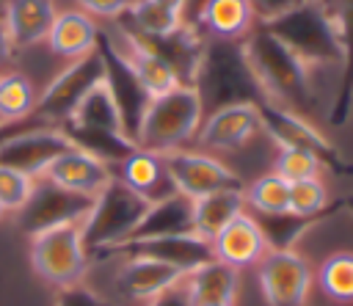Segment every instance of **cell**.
<instances>
[{"mask_svg":"<svg viewBox=\"0 0 353 306\" xmlns=\"http://www.w3.org/2000/svg\"><path fill=\"white\" fill-rule=\"evenodd\" d=\"M243 50L268 102L295 110L301 116H309L317 108L312 69L298 55H292L276 36L256 25L243 39Z\"/></svg>","mask_w":353,"mask_h":306,"instance_id":"obj_1","label":"cell"},{"mask_svg":"<svg viewBox=\"0 0 353 306\" xmlns=\"http://www.w3.org/2000/svg\"><path fill=\"white\" fill-rule=\"evenodd\" d=\"M190 85L199 94L204 116L232 105H259L265 99L248 66L243 41H232V39L207 36Z\"/></svg>","mask_w":353,"mask_h":306,"instance_id":"obj_2","label":"cell"},{"mask_svg":"<svg viewBox=\"0 0 353 306\" xmlns=\"http://www.w3.org/2000/svg\"><path fill=\"white\" fill-rule=\"evenodd\" d=\"M259 28L276 36L309 69H342L345 52L331 0H303Z\"/></svg>","mask_w":353,"mask_h":306,"instance_id":"obj_3","label":"cell"},{"mask_svg":"<svg viewBox=\"0 0 353 306\" xmlns=\"http://www.w3.org/2000/svg\"><path fill=\"white\" fill-rule=\"evenodd\" d=\"M201 119H204V110H201L196 88L176 85L168 94L152 96L141 119L135 146L143 152H154V154L185 149V143L196 138Z\"/></svg>","mask_w":353,"mask_h":306,"instance_id":"obj_4","label":"cell"},{"mask_svg":"<svg viewBox=\"0 0 353 306\" xmlns=\"http://www.w3.org/2000/svg\"><path fill=\"white\" fill-rule=\"evenodd\" d=\"M149 204L152 201H146L143 196H138L135 190H130L124 182L113 176L94 196L91 210L80 223V234L88 256H105L108 251L121 245L135 232Z\"/></svg>","mask_w":353,"mask_h":306,"instance_id":"obj_5","label":"cell"},{"mask_svg":"<svg viewBox=\"0 0 353 306\" xmlns=\"http://www.w3.org/2000/svg\"><path fill=\"white\" fill-rule=\"evenodd\" d=\"M256 113H259V124H262V132L279 146V149H301V152H309L317 157V163L336 174V176H350L353 174V163L339 152V146L317 127L312 124L306 116L295 113V110H287L281 105H273L268 99H262L256 105Z\"/></svg>","mask_w":353,"mask_h":306,"instance_id":"obj_6","label":"cell"},{"mask_svg":"<svg viewBox=\"0 0 353 306\" xmlns=\"http://www.w3.org/2000/svg\"><path fill=\"white\" fill-rule=\"evenodd\" d=\"M28 240H30L28 259H30L33 273L41 281H47L58 289V287L77 284V281L85 278L91 256L83 245L80 223L55 226V229L30 234Z\"/></svg>","mask_w":353,"mask_h":306,"instance_id":"obj_7","label":"cell"},{"mask_svg":"<svg viewBox=\"0 0 353 306\" xmlns=\"http://www.w3.org/2000/svg\"><path fill=\"white\" fill-rule=\"evenodd\" d=\"M105 69H102V55L99 50L69 61L47 85L44 91L36 96L30 121L36 124H50V127H61L69 121V116L74 113L77 102L102 80Z\"/></svg>","mask_w":353,"mask_h":306,"instance_id":"obj_8","label":"cell"},{"mask_svg":"<svg viewBox=\"0 0 353 306\" xmlns=\"http://www.w3.org/2000/svg\"><path fill=\"white\" fill-rule=\"evenodd\" d=\"M91 201L94 198L80 196V193H72L66 187H58L50 179L36 176L33 179L30 198L17 212V223H19V229L28 237L30 234H39V232H47V229H55V226L83 223V218L91 210Z\"/></svg>","mask_w":353,"mask_h":306,"instance_id":"obj_9","label":"cell"},{"mask_svg":"<svg viewBox=\"0 0 353 306\" xmlns=\"http://www.w3.org/2000/svg\"><path fill=\"white\" fill-rule=\"evenodd\" d=\"M97 50L102 55V69H105V85L119 108V116H121V127H124V135L135 143V135H138V127H141V119L152 102L149 91L141 85V80L135 77L132 66L127 63V58L121 55V50L116 47V41L99 30V41H97Z\"/></svg>","mask_w":353,"mask_h":306,"instance_id":"obj_10","label":"cell"},{"mask_svg":"<svg viewBox=\"0 0 353 306\" xmlns=\"http://www.w3.org/2000/svg\"><path fill=\"white\" fill-rule=\"evenodd\" d=\"M74 149L69 135L61 127L28 121L11 138L0 143V165H11L30 176H39L58 154Z\"/></svg>","mask_w":353,"mask_h":306,"instance_id":"obj_11","label":"cell"},{"mask_svg":"<svg viewBox=\"0 0 353 306\" xmlns=\"http://www.w3.org/2000/svg\"><path fill=\"white\" fill-rule=\"evenodd\" d=\"M163 163L168 168L174 190L193 198V201L207 196V193H215V190L243 187V179L229 165H223L218 157L204 154V152L176 149V152L163 154Z\"/></svg>","mask_w":353,"mask_h":306,"instance_id":"obj_12","label":"cell"},{"mask_svg":"<svg viewBox=\"0 0 353 306\" xmlns=\"http://www.w3.org/2000/svg\"><path fill=\"white\" fill-rule=\"evenodd\" d=\"M259 292L268 306H303L312 289L309 262L292 251H268L259 262Z\"/></svg>","mask_w":353,"mask_h":306,"instance_id":"obj_13","label":"cell"},{"mask_svg":"<svg viewBox=\"0 0 353 306\" xmlns=\"http://www.w3.org/2000/svg\"><path fill=\"white\" fill-rule=\"evenodd\" d=\"M105 256H143V259L171 265L176 270H182L185 276L215 259L212 243L207 237L196 234V232L168 234V237H149V240H127V243L116 245L113 251H108Z\"/></svg>","mask_w":353,"mask_h":306,"instance_id":"obj_14","label":"cell"},{"mask_svg":"<svg viewBox=\"0 0 353 306\" xmlns=\"http://www.w3.org/2000/svg\"><path fill=\"white\" fill-rule=\"evenodd\" d=\"M262 132L256 105H232L215 113H207L196 132V146L210 152H234L251 143V138Z\"/></svg>","mask_w":353,"mask_h":306,"instance_id":"obj_15","label":"cell"},{"mask_svg":"<svg viewBox=\"0 0 353 306\" xmlns=\"http://www.w3.org/2000/svg\"><path fill=\"white\" fill-rule=\"evenodd\" d=\"M39 176L55 182L58 187H66L72 193H80V196L94 198L113 179V168L108 163L97 160L94 154H88V152H83V149L74 146V149L58 154Z\"/></svg>","mask_w":353,"mask_h":306,"instance_id":"obj_16","label":"cell"},{"mask_svg":"<svg viewBox=\"0 0 353 306\" xmlns=\"http://www.w3.org/2000/svg\"><path fill=\"white\" fill-rule=\"evenodd\" d=\"M0 3H3L6 30L17 52L44 44L52 19L58 14L55 0H0Z\"/></svg>","mask_w":353,"mask_h":306,"instance_id":"obj_17","label":"cell"},{"mask_svg":"<svg viewBox=\"0 0 353 306\" xmlns=\"http://www.w3.org/2000/svg\"><path fill=\"white\" fill-rule=\"evenodd\" d=\"M182 278H185V273L171 265L143 259V256H121V267L116 273V287L124 298L146 303L154 295L176 287Z\"/></svg>","mask_w":353,"mask_h":306,"instance_id":"obj_18","label":"cell"},{"mask_svg":"<svg viewBox=\"0 0 353 306\" xmlns=\"http://www.w3.org/2000/svg\"><path fill=\"white\" fill-rule=\"evenodd\" d=\"M99 41V25L94 17H88L80 8H58L52 28L44 39L47 50L63 61H77L97 50Z\"/></svg>","mask_w":353,"mask_h":306,"instance_id":"obj_19","label":"cell"},{"mask_svg":"<svg viewBox=\"0 0 353 306\" xmlns=\"http://www.w3.org/2000/svg\"><path fill=\"white\" fill-rule=\"evenodd\" d=\"M210 243H212L215 259H221V262H226V265H232L237 270L240 267H248V265H256L268 254L265 234H262L256 218H251L248 212H240Z\"/></svg>","mask_w":353,"mask_h":306,"instance_id":"obj_20","label":"cell"},{"mask_svg":"<svg viewBox=\"0 0 353 306\" xmlns=\"http://www.w3.org/2000/svg\"><path fill=\"white\" fill-rule=\"evenodd\" d=\"M119 41H116V47L121 50V55L127 58V63L132 66V72H135V77L141 80V85L149 91V96H160V94H168V91H174L176 85H182L179 83V77H176V72L154 52V50H149L132 30H127V28H121L119 25Z\"/></svg>","mask_w":353,"mask_h":306,"instance_id":"obj_21","label":"cell"},{"mask_svg":"<svg viewBox=\"0 0 353 306\" xmlns=\"http://www.w3.org/2000/svg\"><path fill=\"white\" fill-rule=\"evenodd\" d=\"M113 176L124 182L130 190H135L138 196H143L146 201H157V198L176 193L171 185L168 168L163 163V154H154V152L135 149L130 157H124L113 168Z\"/></svg>","mask_w":353,"mask_h":306,"instance_id":"obj_22","label":"cell"},{"mask_svg":"<svg viewBox=\"0 0 353 306\" xmlns=\"http://www.w3.org/2000/svg\"><path fill=\"white\" fill-rule=\"evenodd\" d=\"M237 284H240V270L212 259L193 273L182 278L185 295L190 306H221V303H234L237 298Z\"/></svg>","mask_w":353,"mask_h":306,"instance_id":"obj_23","label":"cell"},{"mask_svg":"<svg viewBox=\"0 0 353 306\" xmlns=\"http://www.w3.org/2000/svg\"><path fill=\"white\" fill-rule=\"evenodd\" d=\"M188 232H193V198L182 193H171L149 204L141 223L127 240H149V237H168V234H188Z\"/></svg>","mask_w":353,"mask_h":306,"instance_id":"obj_24","label":"cell"},{"mask_svg":"<svg viewBox=\"0 0 353 306\" xmlns=\"http://www.w3.org/2000/svg\"><path fill=\"white\" fill-rule=\"evenodd\" d=\"M339 39H342V69H339V88L328 110V121L342 127L353 110V0H331Z\"/></svg>","mask_w":353,"mask_h":306,"instance_id":"obj_25","label":"cell"},{"mask_svg":"<svg viewBox=\"0 0 353 306\" xmlns=\"http://www.w3.org/2000/svg\"><path fill=\"white\" fill-rule=\"evenodd\" d=\"M196 28L212 39L243 41L256 28V17L245 0H207L196 19Z\"/></svg>","mask_w":353,"mask_h":306,"instance_id":"obj_26","label":"cell"},{"mask_svg":"<svg viewBox=\"0 0 353 306\" xmlns=\"http://www.w3.org/2000/svg\"><path fill=\"white\" fill-rule=\"evenodd\" d=\"M240 212H245V187H226L207 193L193 201V232L212 240Z\"/></svg>","mask_w":353,"mask_h":306,"instance_id":"obj_27","label":"cell"},{"mask_svg":"<svg viewBox=\"0 0 353 306\" xmlns=\"http://www.w3.org/2000/svg\"><path fill=\"white\" fill-rule=\"evenodd\" d=\"M334 212H339L336 201H334L325 212H320V215H292V212L259 215L256 223H259V229H262V234H265L268 251H292L295 243H298L306 232H312L317 223H323V221H325L328 215H334Z\"/></svg>","mask_w":353,"mask_h":306,"instance_id":"obj_28","label":"cell"},{"mask_svg":"<svg viewBox=\"0 0 353 306\" xmlns=\"http://www.w3.org/2000/svg\"><path fill=\"white\" fill-rule=\"evenodd\" d=\"M116 25L138 33V36H149V39H157V36H168L174 30H179L185 25L182 14L157 3V0H132V6L127 8L124 17L116 19Z\"/></svg>","mask_w":353,"mask_h":306,"instance_id":"obj_29","label":"cell"},{"mask_svg":"<svg viewBox=\"0 0 353 306\" xmlns=\"http://www.w3.org/2000/svg\"><path fill=\"white\" fill-rule=\"evenodd\" d=\"M105 77V74H102ZM72 127H88V130H105V132H121L124 135V127H121V116H119V108L105 85V80H99L74 108V113L69 116ZM63 127V124H61Z\"/></svg>","mask_w":353,"mask_h":306,"instance_id":"obj_30","label":"cell"},{"mask_svg":"<svg viewBox=\"0 0 353 306\" xmlns=\"http://www.w3.org/2000/svg\"><path fill=\"white\" fill-rule=\"evenodd\" d=\"M61 130L69 135V141H72L77 149L94 154L97 160L108 163L110 168H116L124 157H130V154L138 149V146H135L127 135H121V132H105V130H88V127H72V124H63Z\"/></svg>","mask_w":353,"mask_h":306,"instance_id":"obj_31","label":"cell"},{"mask_svg":"<svg viewBox=\"0 0 353 306\" xmlns=\"http://www.w3.org/2000/svg\"><path fill=\"white\" fill-rule=\"evenodd\" d=\"M36 83L19 72V69H8L6 74H0V121L3 124H17V121H28L36 105Z\"/></svg>","mask_w":353,"mask_h":306,"instance_id":"obj_32","label":"cell"},{"mask_svg":"<svg viewBox=\"0 0 353 306\" xmlns=\"http://www.w3.org/2000/svg\"><path fill=\"white\" fill-rule=\"evenodd\" d=\"M317 284L325 298L353 303V251H334L320 262Z\"/></svg>","mask_w":353,"mask_h":306,"instance_id":"obj_33","label":"cell"},{"mask_svg":"<svg viewBox=\"0 0 353 306\" xmlns=\"http://www.w3.org/2000/svg\"><path fill=\"white\" fill-rule=\"evenodd\" d=\"M287 204H290V185L273 171L256 176L245 187V207H254L259 215H281L287 212Z\"/></svg>","mask_w":353,"mask_h":306,"instance_id":"obj_34","label":"cell"},{"mask_svg":"<svg viewBox=\"0 0 353 306\" xmlns=\"http://www.w3.org/2000/svg\"><path fill=\"white\" fill-rule=\"evenodd\" d=\"M328 207H331V198H328L325 182L320 176L290 182V204H287V212H292V215H320Z\"/></svg>","mask_w":353,"mask_h":306,"instance_id":"obj_35","label":"cell"},{"mask_svg":"<svg viewBox=\"0 0 353 306\" xmlns=\"http://www.w3.org/2000/svg\"><path fill=\"white\" fill-rule=\"evenodd\" d=\"M33 179L36 176H30L25 171H17L11 165H0V210L17 215L33 193Z\"/></svg>","mask_w":353,"mask_h":306,"instance_id":"obj_36","label":"cell"},{"mask_svg":"<svg viewBox=\"0 0 353 306\" xmlns=\"http://www.w3.org/2000/svg\"><path fill=\"white\" fill-rule=\"evenodd\" d=\"M323 165L317 163L314 154L301 152V149H279L276 160H273V174L281 176L287 185L298 182V179H309V176H320Z\"/></svg>","mask_w":353,"mask_h":306,"instance_id":"obj_37","label":"cell"},{"mask_svg":"<svg viewBox=\"0 0 353 306\" xmlns=\"http://www.w3.org/2000/svg\"><path fill=\"white\" fill-rule=\"evenodd\" d=\"M52 306H108V300L99 292H94L88 284L77 281V284L58 287Z\"/></svg>","mask_w":353,"mask_h":306,"instance_id":"obj_38","label":"cell"},{"mask_svg":"<svg viewBox=\"0 0 353 306\" xmlns=\"http://www.w3.org/2000/svg\"><path fill=\"white\" fill-rule=\"evenodd\" d=\"M80 11H85L94 19H119L127 14V8L132 6V0H74Z\"/></svg>","mask_w":353,"mask_h":306,"instance_id":"obj_39","label":"cell"},{"mask_svg":"<svg viewBox=\"0 0 353 306\" xmlns=\"http://www.w3.org/2000/svg\"><path fill=\"white\" fill-rule=\"evenodd\" d=\"M245 3L251 6L254 17H256V25H265V22H270V19L281 17L284 11H290V8L301 6L303 0H245Z\"/></svg>","mask_w":353,"mask_h":306,"instance_id":"obj_40","label":"cell"},{"mask_svg":"<svg viewBox=\"0 0 353 306\" xmlns=\"http://www.w3.org/2000/svg\"><path fill=\"white\" fill-rule=\"evenodd\" d=\"M14 58H17V50L11 47V39H8V30H6V19H3V3H0V74L14 69Z\"/></svg>","mask_w":353,"mask_h":306,"instance_id":"obj_41","label":"cell"},{"mask_svg":"<svg viewBox=\"0 0 353 306\" xmlns=\"http://www.w3.org/2000/svg\"><path fill=\"white\" fill-rule=\"evenodd\" d=\"M146 306H190V300H188L185 287H182V281H179L176 287H171V289L154 295L152 300H146Z\"/></svg>","mask_w":353,"mask_h":306,"instance_id":"obj_42","label":"cell"},{"mask_svg":"<svg viewBox=\"0 0 353 306\" xmlns=\"http://www.w3.org/2000/svg\"><path fill=\"white\" fill-rule=\"evenodd\" d=\"M207 6V0H185V8H182V19L188 22V25H196V19H199V14H201V8Z\"/></svg>","mask_w":353,"mask_h":306,"instance_id":"obj_43","label":"cell"},{"mask_svg":"<svg viewBox=\"0 0 353 306\" xmlns=\"http://www.w3.org/2000/svg\"><path fill=\"white\" fill-rule=\"evenodd\" d=\"M28 121H30V119H28ZM28 121H17V124H0V143H3L6 138H11L17 130H22Z\"/></svg>","mask_w":353,"mask_h":306,"instance_id":"obj_44","label":"cell"},{"mask_svg":"<svg viewBox=\"0 0 353 306\" xmlns=\"http://www.w3.org/2000/svg\"><path fill=\"white\" fill-rule=\"evenodd\" d=\"M336 207H339V210H345V212H350V215H353V193H347V196H345V198H339V201H336Z\"/></svg>","mask_w":353,"mask_h":306,"instance_id":"obj_45","label":"cell"},{"mask_svg":"<svg viewBox=\"0 0 353 306\" xmlns=\"http://www.w3.org/2000/svg\"><path fill=\"white\" fill-rule=\"evenodd\" d=\"M157 3H163V6H168V8H174V11H179V14H182V8H185V0H157Z\"/></svg>","mask_w":353,"mask_h":306,"instance_id":"obj_46","label":"cell"},{"mask_svg":"<svg viewBox=\"0 0 353 306\" xmlns=\"http://www.w3.org/2000/svg\"><path fill=\"white\" fill-rule=\"evenodd\" d=\"M221 306H234V303H221Z\"/></svg>","mask_w":353,"mask_h":306,"instance_id":"obj_47","label":"cell"},{"mask_svg":"<svg viewBox=\"0 0 353 306\" xmlns=\"http://www.w3.org/2000/svg\"><path fill=\"white\" fill-rule=\"evenodd\" d=\"M0 218H3V210H0Z\"/></svg>","mask_w":353,"mask_h":306,"instance_id":"obj_48","label":"cell"},{"mask_svg":"<svg viewBox=\"0 0 353 306\" xmlns=\"http://www.w3.org/2000/svg\"><path fill=\"white\" fill-rule=\"evenodd\" d=\"M0 124H3V121H0Z\"/></svg>","mask_w":353,"mask_h":306,"instance_id":"obj_49","label":"cell"}]
</instances>
